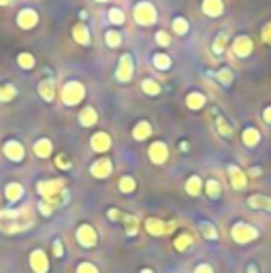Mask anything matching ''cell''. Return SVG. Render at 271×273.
<instances>
[{
	"instance_id": "obj_1",
	"label": "cell",
	"mask_w": 271,
	"mask_h": 273,
	"mask_svg": "<svg viewBox=\"0 0 271 273\" xmlns=\"http://www.w3.org/2000/svg\"><path fill=\"white\" fill-rule=\"evenodd\" d=\"M34 224V220L30 218V209L28 207H21V209H5L0 211V231L9 233V235H15L30 229Z\"/></svg>"
},
{
	"instance_id": "obj_2",
	"label": "cell",
	"mask_w": 271,
	"mask_h": 273,
	"mask_svg": "<svg viewBox=\"0 0 271 273\" xmlns=\"http://www.w3.org/2000/svg\"><path fill=\"white\" fill-rule=\"evenodd\" d=\"M64 190V182L62 180H43L37 184V192L43 196V201H47V203H52L56 207H60L64 201H60L58 196L62 194Z\"/></svg>"
},
{
	"instance_id": "obj_3",
	"label": "cell",
	"mask_w": 271,
	"mask_h": 273,
	"mask_svg": "<svg viewBox=\"0 0 271 273\" xmlns=\"http://www.w3.org/2000/svg\"><path fill=\"white\" fill-rule=\"evenodd\" d=\"M86 96V88L81 81H66V84L62 86V92H60V98L66 107H77L81 101H84Z\"/></svg>"
},
{
	"instance_id": "obj_4",
	"label": "cell",
	"mask_w": 271,
	"mask_h": 273,
	"mask_svg": "<svg viewBox=\"0 0 271 273\" xmlns=\"http://www.w3.org/2000/svg\"><path fill=\"white\" fill-rule=\"evenodd\" d=\"M133 19L139 23V26H152L156 23L158 19V13H156V7L143 0V3H137L135 9H133Z\"/></svg>"
},
{
	"instance_id": "obj_5",
	"label": "cell",
	"mask_w": 271,
	"mask_h": 273,
	"mask_svg": "<svg viewBox=\"0 0 271 273\" xmlns=\"http://www.w3.org/2000/svg\"><path fill=\"white\" fill-rule=\"evenodd\" d=\"M231 237L235 239V243H250L254 241L256 237H258V231L252 227V224L248 222H237V224H233V229H231Z\"/></svg>"
},
{
	"instance_id": "obj_6",
	"label": "cell",
	"mask_w": 271,
	"mask_h": 273,
	"mask_svg": "<svg viewBox=\"0 0 271 273\" xmlns=\"http://www.w3.org/2000/svg\"><path fill=\"white\" fill-rule=\"evenodd\" d=\"M135 75V60L131 54H124L117 62V68H115V77L117 81H131Z\"/></svg>"
},
{
	"instance_id": "obj_7",
	"label": "cell",
	"mask_w": 271,
	"mask_h": 273,
	"mask_svg": "<svg viewBox=\"0 0 271 273\" xmlns=\"http://www.w3.org/2000/svg\"><path fill=\"white\" fill-rule=\"evenodd\" d=\"M75 237H77V243L81 247H94L96 241H98V235H96V231H94V227H90V224H81V227H77Z\"/></svg>"
},
{
	"instance_id": "obj_8",
	"label": "cell",
	"mask_w": 271,
	"mask_h": 273,
	"mask_svg": "<svg viewBox=\"0 0 271 273\" xmlns=\"http://www.w3.org/2000/svg\"><path fill=\"white\" fill-rule=\"evenodd\" d=\"M175 229V222H162L158 218H147L145 220V231L150 235H154V237H162V235H167Z\"/></svg>"
},
{
	"instance_id": "obj_9",
	"label": "cell",
	"mask_w": 271,
	"mask_h": 273,
	"mask_svg": "<svg viewBox=\"0 0 271 273\" xmlns=\"http://www.w3.org/2000/svg\"><path fill=\"white\" fill-rule=\"evenodd\" d=\"M147 156H150V160L154 164H164L169 160V147H167V143H164V141H154V143L150 145V150H147Z\"/></svg>"
},
{
	"instance_id": "obj_10",
	"label": "cell",
	"mask_w": 271,
	"mask_h": 273,
	"mask_svg": "<svg viewBox=\"0 0 271 273\" xmlns=\"http://www.w3.org/2000/svg\"><path fill=\"white\" fill-rule=\"evenodd\" d=\"M17 26L21 30H32L34 26L39 23V13L34 9H21L19 13H17Z\"/></svg>"
},
{
	"instance_id": "obj_11",
	"label": "cell",
	"mask_w": 271,
	"mask_h": 273,
	"mask_svg": "<svg viewBox=\"0 0 271 273\" xmlns=\"http://www.w3.org/2000/svg\"><path fill=\"white\" fill-rule=\"evenodd\" d=\"M111 173H113V164L109 158H101L94 164H90V175L96 177V180H107Z\"/></svg>"
},
{
	"instance_id": "obj_12",
	"label": "cell",
	"mask_w": 271,
	"mask_h": 273,
	"mask_svg": "<svg viewBox=\"0 0 271 273\" xmlns=\"http://www.w3.org/2000/svg\"><path fill=\"white\" fill-rule=\"evenodd\" d=\"M3 152H5V156H7L11 162H21L23 156H26V150H23V145L19 143V141H15V139L7 141L5 147H3Z\"/></svg>"
},
{
	"instance_id": "obj_13",
	"label": "cell",
	"mask_w": 271,
	"mask_h": 273,
	"mask_svg": "<svg viewBox=\"0 0 271 273\" xmlns=\"http://www.w3.org/2000/svg\"><path fill=\"white\" fill-rule=\"evenodd\" d=\"M254 49V45H252V39L250 37H245V34H241V37H237L233 41V54L237 56V58H248Z\"/></svg>"
},
{
	"instance_id": "obj_14",
	"label": "cell",
	"mask_w": 271,
	"mask_h": 273,
	"mask_svg": "<svg viewBox=\"0 0 271 273\" xmlns=\"http://www.w3.org/2000/svg\"><path fill=\"white\" fill-rule=\"evenodd\" d=\"M229 177H231V186L235 190H243L245 186H248V175H245L237 164H229V169H227Z\"/></svg>"
},
{
	"instance_id": "obj_15",
	"label": "cell",
	"mask_w": 271,
	"mask_h": 273,
	"mask_svg": "<svg viewBox=\"0 0 271 273\" xmlns=\"http://www.w3.org/2000/svg\"><path fill=\"white\" fill-rule=\"evenodd\" d=\"M30 267L34 273H47L50 271V260H47V254L43 250H34L30 254Z\"/></svg>"
},
{
	"instance_id": "obj_16",
	"label": "cell",
	"mask_w": 271,
	"mask_h": 273,
	"mask_svg": "<svg viewBox=\"0 0 271 273\" xmlns=\"http://www.w3.org/2000/svg\"><path fill=\"white\" fill-rule=\"evenodd\" d=\"M90 147H92L94 152H98V154L107 152V150L111 147V137H109L107 133H94L92 139H90Z\"/></svg>"
},
{
	"instance_id": "obj_17",
	"label": "cell",
	"mask_w": 271,
	"mask_h": 273,
	"mask_svg": "<svg viewBox=\"0 0 271 273\" xmlns=\"http://www.w3.org/2000/svg\"><path fill=\"white\" fill-rule=\"evenodd\" d=\"M201 9L207 17H220L225 13V3H222V0H203Z\"/></svg>"
},
{
	"instance_id": "obj_18",
	"label": "cell",
	"mask_w": 271,
	"mask_h": 273,
	"mask_svg": "<svg viewBox=\"0 0 271 273\" xmlns=\"http://www.w3.org/2000/svg\"><path fill=\"white\" fill-rule=\"evenodd\" d=\"M39 96L47 103H52L56 96V81L54 79H43L39 84Z\"/></svg>"
},
{
	"instance_id": "obj_19",
	"label": "cell",
	"mask_w": 271,
	"mask_h": 273,
	"mask_svg": "<svg viewBox=\"0 0 271 273\" xmlns=\"http://www.w3.org/2000/svg\"><path fill=\"white\" fill-rule=\"evenodd\" d=\"M248 207H250V209H263V211H269V213H271V196L252 194V196L248 198Z\"/></svg>"
},
{
	"instance_id": "obj_20",
	"label": "cell",
	"mask_w": 271,
	"mask_h": 273,
	"mask_svg": "<svg viewBox=\"0 0 271 273\" xmlns=\"http://www.w3.org/2000/svg\"><path fill=\"white\" fill-rule=\"evenodd\" d=\"M23 196V186L17 184V182H11L5 186V198L9 203H17V201Z\"/></svg>"
},
{
	"instance_id": "obj_21",
	"label": "cell",
	"mask_w": 271,
	"mask_h": 273,
	"mask_svg": "<svg viewBox=\"0 0 271 273\" xmlns=\"http://www.w3.org/2000/svg\"><path fill=\"white\" fill-rule=\"evenodd\" d=\"M96 122H98V113H96V109H94V107H86V109L79 111V124H81V126L90 128V126H94Z\"/></svg>"
},
{
	"instance_id": "obj_22",
	"label": "cell",
	"mask_w": 271,
	"mask_h": 273,
	"mask_svg": "<svg viewBox=\"0 0 271 273\" xmlns=\"http://www.w3.org/2000/svg\"><path fill=\"white\" fill-rule=\"evenodd\" d=\"M205 103H207V98H205V94H201V92H190L186 96V107L188 109H192V111L203 109Z\"/></svg>"
},
{
	"instance_id": "obj_23",
	"label": "cell",
	"mask_w": 271,
	"mask_h": 273,
	"mask_svg": "<svg viewBox=\"0 0 271 273\" xmlns=\"http://www.w3.org/2000/svg\"><path fill=\"white\" fill-rule=\"evenodd\" d=\"M150 135H152V124L147 120H141V122L135 124V128H133V139L135 141H145Z\"/></svg>"
},
{
	"instance_id": "obj_24",
	"label": "cell",
	"mask_w": 271,
	"mask_h": 273,
	"mask_svg": "<svg viewBox=\"0 0 271 273\" xmlns=\"http://www.w3.org/2000/svg\"><path fill=\"white\" fill-rule=\"evenodd\" d=\"M214 120H216V128H218V133H220L222 137L231 139V137H233V128H231V124L227 122V117L218 113V109H214Z\"/></svg>"
},
{
	"instance_id": "obj_25",
	"label": "cell",
	"mask_w": 271,
	"mask_h": 273,
	"mask_svg": "<svg viewBox=\"0 0 271 273\" xmlns=\"http://www.w3.org/2000/svg\"><path fill=\"white\" fill-rule=\"evenodd\" d=\"M241 141H243V145L245 147H256L258 145V141H261V133H258L256 128H245L243 133H241Z\"/></svg>"
},
{
	"instance_id": "obj_26",
	"label": "cell",
	"mask_w": 271,
	"mask_h": 273,
	"mask_svg": "<svg viewBox=\"0 0 271 273\" xmlns=\"http://www.w3.org/2000/svg\"><path fill=\"white\" fill-rule=\"evenodd\" d=\"M73 39L79 43V45H90V30L84 26V23H77V26H73Z\"/></svg>"
},
{
	"instance_id": "obj_27",
	"label": "cell",
	"mask_w": 271,
	"mask_h": 273,
	"mask_svg": "<svg viewBox=\"0 0 271 273\" xmlns=\"http://www.w3.org/2000/svg\"><path fill=\"white\" fill-rule=\"evenodd\" d=\"M201 190H203L201 177H199V175L188 177V182H186V192L188 194H190V196H199V194H201Z\"/></svg>"
},
{
	"instance_id": "obj_28",
	"label": "cell",
	"mask_w": 271,
	"mask_h": 273,
	"mask_svg": "<svg viewBox=\"0 0 271 273\" xmlns=\"http://www.w3.org/2000/svg\"><path fill=\"white\" fill-rule=\"evenodd\" d=\"M227 45H229V34L227 32H218V37L214 39V45H211V52L216 56H222L227 52Z\"/></svg>"
},
{
	"instance_id": "obj_29",
	"label": "cell",
	"mask_w": 271,
	"mask_h": 273,
	"mask_svg": "<svg viewBox=\"0 0 271 273\" xmlns=\"http://www.w3.org/2000/svg\"><path fill=\"white\" fill-rule=\"evenodd\" d=\"M199 231H201V235L205 237V239H209V241L218 239V229H216V224H211V222H207V220L199 222Z\"/></svg>"
},
{
	"instance_id": "obj_30",
	"label": "cell",
	"mask_w": 271,
	"mask_h": 273,
	"mask_svg": "<svg viewBox=\"0 0 271 273\" xmlns=\"http://www.w3.org/2000/svg\"><path fill=\"white\" fill-rule=\"evenodd\" d=\"M52 150H54V145L50 139H39L37 143H34V154H37L39 158H47L52 154Z\"/></svg>"
},
{
	"instance_id": "obj_31",
	"label": "cell",
	"mask_w": 271,
	"mask_h": 273,
	"mask_svg": "<svg viewBox=\"0 0 271 273\" xmlns=\"http://www.w3.org/2000/svg\"><path fill=\"white\" fill-rule=\"evenodd\" d=\"M152 64H154L158 70H169L173 62H171V58H169L167 54L158 52V54H154V56H152Z\"/></svg>"
},
{
	"instance_id": "obj_32",
	"label": "cell",
	"mask_w": 271,
	"mask_h": 273,
	"mask_svg": "<svg viewBox=\"0 0 271 273\" xmlns=\"http://www.w3.org/2000/svg\"><path fill=\"white\" fill-rule=\"evenodd\" d=\"M105 45L111 47V49L120 47L122 45V34L117 30H107V32H105Z\"/></svg>"
},
{
	"instance_id": "obj_33",
	"label": "cell",
	"mask_w": 271,
	"mask_h": 273,
	"mask_svg": "<svg viewBox=\"0 0 271 273\" xmlns=\"http://www.w3.org/2000/svg\"><path fill=\"white\" fill-rule=\"evenodd\" d=\"M141 90H143L145 94H150V96H158L160 94V84L154 79H143L141 81Z\"/></svg>"
},
{
	"instance_id": "obj_34",
	"label": "cell",
	"mask_w": 271,
	"mask_h": 273,
	"mask_svg": "<svg viewBox=\"0 0 271 273\" xmlns=\"http://www.w3.org/2000/svg\"><path fill=\"white\" fill-rule=\"evenodd\" d=\"M135 190H137V182H135V177L124 175L122 180H120V192H124V194H133Z\"/></svg>"
},
{
	"instance_id": "obj_35",
	"label": "cell",
	"mask_w": 271,
	"mask_h": 273,
	"mask_svg": "<svg viewBox=\"0 0 271 273\" xmlns=\"http://www.w3.org/2000/svg\"><path fill=\"white\" fill-rule=\"evenodd\" d=\"M214 77H216L225 88H229V86L233 84V79H235V75H233V70H231V68H220Z\"/></svg>"
},
{
	"instance_id": "obj_36",
	"label": "cell",
	"mask_w": 271,
	"mask_h": 273,
	"mask_svg": "<svg viewBox=\"0 0 271 273\" xmlns=\"http://www.w3.org/2000/svg\"><path fill=\"white\" fill-rule=\"evenodd\" d=\"M205 192H207L209 198H220V194H222L220 182H218V180H209V182L205 184Z\"/></svg>"
},
{
	"instance_id": "obj_37",
	"label": "cell",
	"mask_w": 271,
	"mask_h": 273,
	"mask_svg": "<svg viewBox=\"0 0 271 273\" xmlns=\"http://www.w3.org/2000/svg\"><path fill=\"white\" fill-rule=\"evenodd\" d=\"M190 243H192V235L182 233L178 239H175V250H178V252H186L188 247H190Z\"/></svg>"
},
{
	"instance_id": "obj_38",
	"label": "cell",
	"mask_w": 271,
	"mask_h": 273,
	"mask_svg": "<svg viewBox=\"0 0 271 273\" xmlns=\"http://www.w3.org/2000/svg\"><path fill=\"white\" fill-rule=\"evenodd\" d=\"M17 64H19L21 68L30 70V68H34V64H37V60H34V56H32V54H26V52H21V54L17 56Z\"/></svg>"
},
{
	"instance_id": "obj_39",
	"label": "cell",
	"mask_w": 271,
	"mask_h": 273,
	"mask_svg": "<svg viewBox=\"0 0 271 273\" xmlns=\"http://www.w3.org/2000/svg\"><path fill=\"white\" fill-rule=\"evenodd\" d=\"M190 30V26H188L186 17H173V32L180 34V37H184V34Z\"/></svg>"
},
{
	"instance_id": "obj_40",
	"label": "cell",
	"mask_w": 271,
	"mask_h": 273,
	"mask_svg": "<svg viewBox=\"0 0 271 273\" xmlns=\"http://www.w3.org/2000/svg\"><path fill=\"white\" fill-rule=\"evenodd\" d=\"M107 17H109V21L113 23V26H122V23H124V19H126L124 11H120V9H109Z\"/></svg>"
},
{
	"instance_id": "obj_41",
	"label": "cell",
	"mask_w": 271,
	"mask_h": 273,
	"mask_svg": "<svg viewBox=\"0 0 271 273\" xmlns=\"http://www.w3.org/2000/svg\"><path fill=\"white\" fill-rule=\"evenodd\" d=\"M15 94H17V90H15V86H3L0 88V101L3 103H7V101H13L15 98Z\"/></svg>"
},
{
	"instance_id": "obj_42",
	"label": "cell",
	"mask_w": 271,
	"mask_h": 273,
	"mask_svg": "<svg viewBox=\"0 0 271 273\" xmlns=\"http://www.w3.org/2000/svg\"><path fill=\"white\" fill-rule=\"evenodd\" d=\"M156 43H158L160 47H169V45H171L169 32H167V30H158V32H156Z\"/></svg>"
},
{
	"instance_id": "obj_43",
	"label": "cell",
	"mask_w": 271,
	"mask_h": 273,
	"mask_svg": "<svg viewBox=\"0 0 271 273\" xmlns=\"http://www.w3.org/2000/svg\"><path fill=\"white\" fill-rule=\"evenodd\" d=\"M56 167H58V169H64V171H68V169H70V162H68V158L64 156V154H60V156H56Z\"/></svg>"
},
{
	"instance_id": "obj_44",
	"label": "cell",
	"mask_w": 271,
	"mask_h": 273,
	"mask_svg": "<svg viewBox=\"0 0 271 273\" xmlns=\"http://www.w3.org/2000/svg\"><path fill=\"white\" fill-rule=\"evenodd\" d=\"M77 273H98L96 265H92V263H81L77 267Z\"/></svg>"
},
{
	"instance_id": "obj_45",
	"label": "cell",
	"mask_w": 271,
	"mask_h": 273,
	"mask_svg": "<svg viewBox=\"0 0 271 273\" xmlns=\"http://www.w3.org/2000/svg\"><path fill=\"white\" fill-rule=\"evenodd\" d=\"M54 254L60 258V256H64V243L60 241V239H54Z\"/></svg>"
},
{
	"instance_id": "obj_46",
	"label": "cell",
	"mask_w": 271,
	"mask_h": 273,
	"mask_svg": "<svg viewBox=\"0 0 271 273\" xmlns=\"http://www.w3.org/2000/svg\"><path fill=\"white\" fill-rule=\"evenodd\" d=\"M194 273H214V267H211V265H207V263H203V265H196Z\"/></svg>"
},
{
	"instance_id": "obj_47",
	"label": "cell",
	"mask_w": 271,
	"mask_h": 273,
	"mask_svg": "<svg viewBox=\"0 0 271 273\" xmlns=\"http://www.w3.org/2000/svg\"><path fill=\"white\" fill-rule=\"evenodd\" d=\"M263 41L265 43H271V23H267L265 30H263Z\"/></svg>"
},
{
	"instance_id": "obj_48",
	"label": "cell",
	"mask_w": 271,
	"mask_h": 273,
	"mask_svg": "<svg viewBox=\"0 0 271 273\" xmlns=\"http://www.w3.org/2000/svg\"><path fill=\"white\" fill-rule=\"evenodd\" d=\"M263 120H265V124H269V126H271V107H265V111H263Z\"/></svg>"
},
{
	"instance_id": "obj_49",
	"label": "cell",
	"mask_w": 271,
	"mask_h": 273,
	"mask_svg": "<svg viewBox=\"0 0 271 273\" xmlns=\"http://www.w3.org/2000/svg\"><path fill=\"white\" fill-rule=\"evenodd\" d=\"M245 273H258V267H256V265H248V269H245Z\"/></svg>"
},
{
	"instance_id": "obj_50",
	"label": "cell",
	"mask_w": 271,
	"mask_h": 273,
	"mask_svg": "<svg viewBox=\"0 0 271 273\" xmlns=\"http://www.w3.org/2000/svg\"><path fill=\"white\" fill-rule=\"evenodd\" d=\"M11 3H13V0H0V7H9Z\"/></svg>"
},
{
	"instance_id": "obj_51",
	"label": "cell",
	"mask_w": 271,
	"mask_h": 273,
	"mask_svg": "<svg viewBox=\"0 0 271 273\" xmlns=\"http://www.w3.org/2000/svg\"><path fill=\"white\" fill-rule=\"evenodd\" d=\"M248 175H261V169H252V171H248Z\"/></svg>"
},
{
	"instance_id": "obj_52",
	"label": "cell",
	"mask_w": 271,
	"mask_h": 273,
	"mask_svg": "<svg viewBox=\"0 0 271 273\" xmlns=\"http://www.w3.org/2000/svg\"><path fill=\"white\" fill-rule=\"evenodd\" d=\"M139 273H154V271H152V269H141Z\"/></svg>"
},
{
	"instance_id": "obj_53",
	"label": "cell",
	"mask_w": 271,
	"mask_h": 273,
	"mask_svg": "<svg viewBox=\"0 0 271 273\" xmlns=\"http://www.w3.org/2000/svg\"><path fill=\"white\" fill-rule=\"evenodd\" d=\"M94 3H107V0H94Z\"/></svg>"
}]
</instances>
